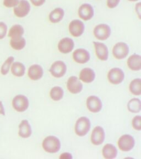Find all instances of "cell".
I'll list each match as a JSON object with an SVG mask.
<instances>
[{
    "mask_svg": "<svg viewBox=\"0 0 141 159\" xmlns=\"http://www.w3.org/2000/svg\"><path fill=\"white\" fill-rule=\"evenodd\" d=\"M61 144L59 139L55 136L50 135L46 137L42 141V147L45 152L55 154L59 152Z\"/></svg>",
    "mask_w": 141,
    "mask_h": 159,
    "instance_id": "cell-1",
    "label": "cell"
},
{
    "mask_svg": "<svg viewBox=\"0 0 141 159\" xmlns=\"http://www.w3.org/2000/svg\"><path fill=\"white\" fill-rule=\"evenodd\" d=\"M91 123L88 118L81 117L77 119L74 126V132L78 137H84L89 132Z\"/></svg>",
    "mask_w": 141,
    "mask_h": 159,
    "instance_id": "cell-2",
    "label": "cell"
},
{
    "mask_svg": "<svg viewBox=\"0 0 141 159\" xmlns=\"http://www.w3.org/2000/svg\"><path fill=\"white\" fill-rule=\"evenodd\" d=\"M112 34V30L109 25L100 23L95 25L93 29V35L97 39L105 41L109 39Z\"/></svg>",
    "mask_w": 141,
    "mask_h": 159,
    "instance_id": "cell-3",
    "label": "cell"
},
{
    "mask_svg": "<svg viewBox=\"0 0 141 159\" xmlns=\"http://www.w3.org/2000/svg\"><path fill=\"white\" fill-rule=\"evenodd\" d=\"M130 49L126 43L120 42L114 45L112 49V55L116 59L122 60L128 56Z\"/></svg>",
    "mask_w": 141,
    "mask_h": 159,
    "instance_id": "cell-4",
    "label": "cell"
},
{
    "mask_svg": "<svg viewBox=\"0 0 141 159\" xmlns=\"http://www.w3.org/2000/svg\"><path fill=\"white\" fill-rule=\"evenodd\" d=\"M77 14L79 20L82 21H89L94 17V8L90 3H84L79 6Z\"/></svg>",
    "mask_w": 141,
    "mask_h": 159,
    "instance_id": "cell-5",
    "label": "cell"
},
{
    "mask_svg": "<svg viewBox=\"0 0 141 159\" xmlns=\"http://www.w3.org/2000/svg\"><path fill=\"white\" fill-rule=\"evenodd\" d=\"M117 145L122 152H130L135 145V140L131 135L124 134L120 137L117 142Z\"/></svg>",
    "mask_w": 141,
    "mask_h": 159,
    "instance_id": "cell-6",
    "label": "cell"
},
{
    "mask_svg": "<svg viewBox=\"0 0 141 159\" xmlns=\"http://www.w3.org/2000/svg\"><path fill=\"white\" fill-rule=\"evenodd\" d=\"M85 25L82 20L74 19L69 22L68 31L69 34L74 38L81 37L84 33Z\"/></svg>",
    "mask_w": 141,
    "mask_h": 159,
    "instance_id": "cell-7",
    "label": "cell"
},
{
    "mask_svg": "<svg viewBox=\"0 0 141 159\" xmlns=\"http://www.w3.org/2000/svg\"><path fill=\"white\" fill-rule=\"evenodd\" d=\"M12 104L17 112H24L28 108L29 102L27 97L23 94H18L13 98Z\"/></svg>",
    "mask_w": 141,
    "mask_h": 159,
    "instance_id": "cell-8",
    "label": "cell"
},
{
    "mask_svg": "<svg viewBox=\"0 0 141 159\" xmlns=\"http://www.w3.org/2000/svg\"><path fill=\"white\" fill-rule=\"evenodd\" d=\"M107 77L109 82L112 84H120L125 79V73L121 69L114 67L109 70Z\"/></svg>",
    "mask_w": 141,
    "mask_h": 159,
    "instance_id": "cell-9",
    "label": "cell"
},
{
    "mask_svg": "<svg viewBox=\"0 0 141 159\" xmlns=\"http://www.w3.org/2000/svg\"><path fill=\"white\" fill-rule=\"evenodd\" d=\"M49 71L52 76L55 78H61L67 72V66L63 61L57 60L52 63Z\"/></svg>",
    "mask_w": 141,
    "mask_h": 159,
    "instance_id": "cell-10",
    "label": "cell"
},
{
    "mask_svg": "<svg viewBox=\"0 0 141 159\" xmlns=\"http://www.w3.org/2000/svg\"><path fill=\"white\" fill-rule=\"evenodd\" d=\"M30 10V4L27 0H20L18 5L13 8V12L16 17L24 18L28 15Z\"/></svg>",
    "mask_w": 141,
    "mask_h": 159,
    "instance_id": "cell-11",
    "label": "cell"
},
{
    "mask_svg": "<svg viewBox=\"0 0 141 159\" xmlns=\"http://www.w3.org/2000/svg\"><path fill=\"white\" fill-rule=\"evenodd\" d=\"M95 55L98 59L105 61L109 58V49L104 43L99 42H93Z\"/></svg>",
    "mask_w": 141,
    "mask_h": 159,
    "instance_id": "cell-12",
    "label": "cell"
},
{
    "mask_svg": "<svg viewBox=\"0 0 141 159\" xmlns=\"http://www.w3.org/2000/svg\"><path fill=\"white\" fill-rule=\"evenodd\" d=\"M72 57L75 62L79 64H84L90 60V55L87 50L83 48H79L73 51Z\"/></svg>",
    "mask_w": 141,
    "mask_h": 159,
    "instance_id": "cell-13",
    "label": "cell"
},
{
    "mask_svg": "<svg viewBox=\"0 0 141 159\" xmlns=\"http://www.w3.org/2000/svg\"><path fill=\"white\" fill-rule=\"evenodd\" d=\"M74 42L72 38L69 37L63 38L60 40L58 44L57 49L62 54H69L74 49Z\"/></svg>",
    "mask_w": 141,
    "mask_h": 159,
    "instance_id": "cell-14",
    "label": "cell"
},
{
    "mask_svg": "<svg viewBox=\"0 0 141 159\" xmlns=\"http://www.w3.org/2000/svg\"><path fill=\"white\" fill-rule=\"evenodd\" d=\"M105 139V133L103 128L100 126L95 127L91 134L90 140L92 144L98 146L104 143Z\"/></svg>",
    "mask_w": 141,
    "mask_h": 159,
    "instance_id": "cell-15",
    "label": "cell"
},
{
    "mask_svg": "<svg viewBox=\"0 0 141 159\" xmlns=\"http://www.w3.org/2000/svg\"><path fill=\"white\" fill-rule=\"evenodd\" d=\"M67 88L72 94H78L82 91L83 86L81 81L78 77L72 76L67 80Z\"/></svg>",
    "mask_w": 141,
    "mask_h": 159,
    "instance_id": "cell-16",
    "label": "cell"
},
{
    "mask_svg": "<svg viewBox=\"0 0 141 159\" xmlns=\"http://www.w3.org/2000/svg\"><path fill=\"white\" fill-rule=\"evenodd\" d=\"M87 109L92 113H96L100 112L103 107L101 99L96 96H90L86 101Z\"/></svg>",
    "mask_w": 141,
    "mask_h": 159,
    "instance_id": "cell-17",
    "label": "cell"
},
{
    "mask_svg": "<svg viewBox=\"0 0 141 159\" xmlns=\"http://www.w3.org/2000/svg\"><path fill=\"white\" fill-rule=\"evenodd\" d=\"M44 75V70L38 64L31 65L28 70V76L33 81H37L41 79Z\"/></svg>",
    "mask_w": 141,
    "mask_h": 159,
    "instance_id": "cell-18",
    "label": "cell"
},
{
    "mask_svg": "<svg viewBox=\"0 0 141 159\" xmlns=\"http://www.w3.org/2000/svg\"><path fill=\"white\" fill-rule=\"evenodd\" d=\"M65 15L64 10L61 7L55 8L49 14L50 22L57 24L62 21Z\"/></svg>",
    "mask_w": 141,
    "mask_h": 159,
    "instance_id": "cell-19",
    "label": "cell"
},
{
    "mask_svg": "<svg viewBox=\"0 0 141 159\" xmlns=\"http://www.w3.org/2000/svg\"><path fill=\"white\" fill-rule=\"evenodd\" d=\"M127 65L129 69L134 71L141 70V56L140 55L134 54L129 57L127 60Z\"/></svg>",
    "mask_w": 141,
    "mask_h": 159,
    "instance_id": "cell-20",
    "label": "cell"
},
{
    "mask_svg": "<svg viewBox=\"0 0 141 159\" xmlns=\"http://www.w3.org/2000/svg\"><path fill=\"white\" fill-rule=\"evenodd\" d=\"M95 78V73L93 70L89 67H85L79 73V80L86 84H90L93 82Z\"/></svg>",
    "mask_w": 141,
    "mask_h": 159,
    "instance_id": "cell-21",
    "label": "cell"
},
{
    "mask_svg": "<svg viewBox=\"0 0 141 159\" xmlns=\"http://www.w3.org/2000/svg\"><path fill=\"white\" fill-rule=\"evenodd\" d=\"M32 133V127L27 120H23L19 125L18 135L20 138L26 139L29 138Z\"/></svg>",
    "mask_w": 141,
    "mask_h": 159,
    "instance_id": "cell-22",
    "label": "cell"
},
{
    "mask_svg": "<svg viewBox=\"0 0 141 159\" xmlns=\"http://www.w3.org/2000/svg\"><path fill=\"white\" fill-rule=\"evenodd\" d=\"M117 148L113 144H105L102 149L103 156L105 159H115L117 157Z\"/></svg>",
    "mask_w": 141,
    "mask_h": 159,
    "instance_id": "cell-23",
    "label": "cell"
},
{
    "mask_svg": "<svg viewBox=\"0 0 141 159\" xmlns=\"http://www.w3.org/2000/svg\"><path fill=\"white\" fill-rule=\"evenodd\" d=\"M11 71L15 77H22L25 72L24 65L18 61L13 62L11 67Z\"/></svg>",
    "mask_w": 141,
    "mask_h": 159,
    "instance_id": "cell-24",
    "label": "cell"
},
{
    "mask_svg": "<svg viewBox=\"0 0 141 159\" xmlns=\"http://www.w3.org/2000/svg\"><path fill=\"white\" fill-rule=\"evenodd\" d=\"M10 45L15 50H21L26 45V40L22 37L12 38L10 40Z\"/></svg>",
    "mask_w": 141,
    "mask_h": 159,
    "instance_id": "cell-25",
    "label": "cell"
},
{
    "mask_svg": "<svg viewBox=\"0 0 141 159\" xmlns=\"http://www.w3.org/2000/svg\"><path fill=\"white\" fill-rule=\"evenodd\" d=\"M127 109L129 112L138 113L141 110V100L137 98H132L127 103Z\"/></svg>",
    "mask_w": 141,
    "mask_h": 159,
    "instance_id": "cell-26",
    "label": "cell"
},
{
    "mask_svg": "<svg viewBox=\"0 0 141 159\" xmlns=\"http://www.w3.org/2000/svg\"><path fill=\"white\" fill-rule=\"evenodd\" d=\"M129 89L132 94L134 96L141 94V80L139 78L133 80L129 85Z\"/></svg>",
    "mask_w": 141,
    "mask_h": 159,
    "instance_id": "cell-27",
    "label": "cell"
},
{
    "mask_svg": "<svg viewBox=\"0 0 141 159\" xmlns=\"http://www.w3.org/2000/svg\"><path fill=\"white\" fill-rule=\"evenodd\" d=\"M64 95V91L62 87L55 86L50 91V96L54 101H59L62 99Z\"/></svg>",
    "mask_w": 141,
    "mask_h": 159,
    "instance_id": "cell-28",
    "label": "cell"
},
{
    "mask_svg": "<svg viewBox=\"0 0 141 159\" xmlns=\"http://www.w3.org/2000/svg\"><path fill=\"white\" fill-rule=\"evenodd\" d=\"M24 33V29L22 25H15L10 28L8 32V37L12 38L22 37Z\"/></svg>",
    "mask_w": 141,
    "mask_h": 159,
    "instance_id": "cell-29",
    "label": "cell"
},
{
    "mask_svg": "<svg viewBox=\"0 0 141 159\" xmlns=\"http://www.w3.org/2000/svg\"><path fill=\"white\" fill-rule=\"evenodd\" d=\"M15 58L13 57H10L5 60L2 66L1 67V74L3 75H6L10 71V69L13 62H14Z\"/></svg>",
    "mask_w": 141,
    "mask_h": 159,
    "instance_id": "cell-30",
    "label": "cell"
},
{
    "mask_svg": "<svg viewBox=\"0 0 141 159\" xmlns=\"http://www.w3.org/2000/svg\"><path fill=\"white\" fill-rule=\"evenodd\" d=\"M132 125L134 129L140 131L141 130V117L136 116L134 117L132 121Z\"/></svg>",
    "mask_w": 141,
    "mask_h": 159,
    "instance_id": "cell-31",
    "label": "cell"
},
{
    "mask_svg": "<svg viewBox=\"0 0 141 159\" xmlns=\"http://www.w3.org/2000/svg\"><path fill=\"white\" fill-rule=\"evenodd\" d=\"M7 25L5 23L0 22V40L5 38L7 32Z\"/></svg>",
    "mask_w": 141,
    "mask_h": 159,
    "instance_id": "cell-32",
    "label": "cell"
},
{
    "mask_svg": "<svg viewBox=\"0 0 141 159\" xmlns=\"http://www.w3.org/2000/svg\"><path fill=\"white\" fill-rule=\"evenodd\" d=\"M121 0H106V5L109 9H114L119 6Z\"/></svg>",
    "mask_w": 141,
    "mask_h": 159,
    "instance_id": "cell-33",
    "label": "cell"
},
{
    "mask_svg": "<svg viewBox=\"0 0 141 159\" xmlns=\"http://www.w3.org/2000/svg\"><path fill=\"white\" fill-rule=\"evenodd\" d=\"M20 0H3V5L6 7L14 8L18 5Z\"/></svg>",
    "mask_w": 141,
    "mask_h": 159,
    "instance_id": "cell-34",
    "label": "cell"
},
{
    "mask_svg": "<svg viewBox=\"0 0 141 159\" xmlns=\"http://www.w3.org/2000/svg\"><path fill=\"white\" fill-rule=\"evenodd\" d=\"M134 11L136 13L137 16L139 20L141 18V2H137L134 6Z\"/></svg>",
    "mask_w": 141,
    "mask_h": 159,
    "instance_id": "cell-35",
    "label": "cell"
},
{
    "mask_svg": "<svg viewBox=\"0 0 141 159\" xmlns=\"http://www.w3.org/2000/svg\"><path fill=\"white\" fill-rule=\"evenodd\" d=\"M30 2L35 7H40L44 5L46 0H29Z\"/></svg>",
    "mask_w": 141,
    "mask_h": 159,
    "instance_id": "cell-36",
    "label": "cell"
},
{
    "mask_svg": "<svg viewBox=\"0 0 141 159\" xmlns=\"http://www.w3.org/2000/svg\"><path fill=\"white\" fill-rule=\"evenodd\" d=\"M72 154L69 152H64L61 154L59 157L60 159H72Z\"/></svg>",
    "mask_w": 141,
    "mask_h": 159,
    "instance_id": "cell-37",
    "label": "cell"
},
{
    "mask_svg": "<svg viewBox=\"0 0 141 159\" xmlns=\"http://www.w3.org/2000/svg\"><path fill=\"white\" fill-rule=\"evenodd\" d=\"M0 114L2 116H5V111L3 104L2 101H0Z\"/></svg>",
    "mask_w": 141,
    "mask_h": 159,
    "instance_id": "cell-38",
    "label": "cell"
},
{
    "mask_svg": "<svg viewBox=\"0 0 141 159\" xmlns=\"http://www.w3.org/2000/svg\"><path fill=\"white\" fill-rule=\"evenodd\" d=\"M127 1H128L129 2H139L140 0H127Z\"/></svg>",
    "mask_w": 141,
    "mask_h": 159,
    "instance_id": "cell-39",
    "label": "cell"
},
{
    "mask_svg": "<svg viewBox=\"0 0 141 159\" xmlns=\"http://www.w3.org/2000/svg\"><path fill=\"white\" fill-rule=\"evenodd\" d=\"M98 1H102V0H98Z\"/></svg>",
    "mask_w": 141,
    "mask_h": 159,
    "instance_id": "cell-40",
    "label": "cell"
}]
</instances>
